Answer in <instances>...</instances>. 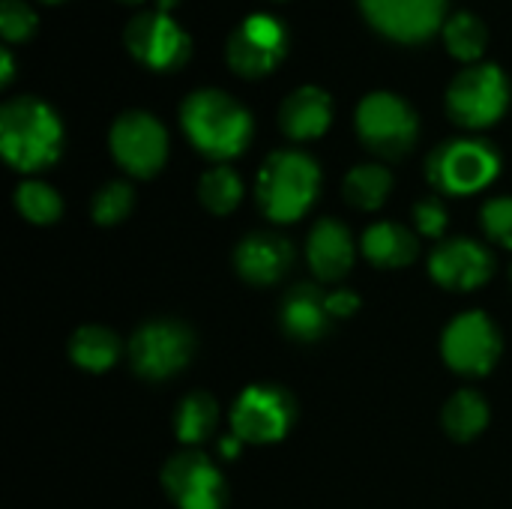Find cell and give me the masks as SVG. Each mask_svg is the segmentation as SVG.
<instances>
[{
  "instance_id": "cell-17",
  "label": "cell",
  "mask_w": 512,
  "mask_h": 509,
  "mask_svg": "<svg viewBox=\"0 0 512 509\" xmlns=\"http://www.w3.org/2000/svg\"><path fill=\"white\" fill-rule=\"evenodd\" d=\"M354 255L357 249L348 225L333 216H324L312 225L306 237V261L321 282H339L342 276H348V270L354 267Z\"/></svg>"
},
{
  "instance_id": "cell-32",
  "label": "cell",
  "mask_w": 512,
  "mask_h": 509,
  "mask_svg": "<svg viewBox=\"0 0 512 509\" xmlns=\"http://www.w3.org/2000/svg\"><path fill=\"white\" fill-rule=\"evenodd\" d=\"M327 309L333 318H351L360 309V297L351 288H336L333 294H327Z\"/></svg>"
},
{
  "instance_id": "cell-20",
  "label": "cell",
  "mask_w": 512,
  "mask_h": 509,
  "mask_svg": "<svg viewBox=\"0 0 512 509\" xmlns=\"http://www.w3.org/2000/svg\"><path fill=\"white\" fill-rule=\"evenodd\" d=\"M360 246H363V255L375 267H387V270L408 267L420 255L417 234L408 225H399V222H375V225H369L363 231Z\"/></svg>"
},
{
  "instance_id": "cell-31",
  "label": "cell",
  "mask_w": 512,
  "mask_h": 509,
  "mask_svg": "<svg viewBox=\"0 0 512 509\" xmlns=\"http://www.w3.org/2000/svg\"><path fill=\"white\" fill-rule=\"evenodd\" d=\"M447 222H450V216H447V207H444L441 198L429 195V198H420L414 204V228H417V234L438 240V237H444Z\"/></svg>"
},
{
  "instance_id": "cell-23",
  "label": "cell",
  "mask_w": 512,
  "mask_h": 509,
  "mask_svg": "<svg viewBox=\"0 0 512 509\" xmlns=\"http://www.w3.org/2000/svg\"><path fill=\"white\" fill-rule=\"evenodd\" d=\"M342 192H345V201H348L351 207L372 213V210L384 207V201L390 198V192H393V174H390L381 162L354 165V168L345 174Z\"/></svg>"
},
{
  "instance_id": "cell-9",
  "label": "cell",
  "mask_w": 512,
  "mask_h": 509,
  "mask_svg": "<svg viewBox=\"0 0 512 509\" xmlns=\"http://www.w3.org/2000/svg\"><path fill=\"white\" fill-rule=\"evenodd\" d=\"M114 162L132 177H153L168 159V132L150 111H123L108 132Z\"/></svg>"
},
{
  "instance_id": "cell-1",
  "label": "cell",
  "mask_w": 512,
  "mask_h": 509,
  "mask_svg": "<svg viewBox=\"0 0 512 509\" xmlns=\"http://www.w3.org/2000/svg\"><path fill=\"white\" fill-rule=\"evenodd\" d=\"M180 126L189 144L216 165L240 156L255 132L252 114L234 96L216 87L189 93L180 105Z\"/></svg>"
},
{
  "instance_id": "cell-11",
  "label": "cell",
  "mask_w": 512,
  "mask_h": 509,
  "mask_svg": "<svg viewBox=\"0 0 512 509\" xmlns=\"http://www.w3.org/2000/svg\"><path fill=\"white\" fill-rule=\"evenodd\" d=\"M123 42L129 54L153 72H174L192 54L189 33L171 18V12L162 9L132 15L123 30Z\"/></svg>"
},
{
  "instance_id": "cell-12",
  "label": "cell",
  "mask_w": 512,
  "mask_h": 509,
  "mask_svg": "<svg viewBox=\"0 0 512 509\" xmlns=\"http://www.w3.org/2000/svg\"><path fill=\"white\" fill-rule=\"evenodd\" d=\"M444 363L468 378L489 375L501 357V333L486 312L456 315L441 336Z\"/></svg>"
},
{
  "instance_id": "cell-21",
  "label": "cell",
  "mask_w": 512,
  "mask_h": 509,
  "mask_svg": "<svg viewBox=\"0 0 512 509\" xmlns=\"http://www.w3.org/2000/svg\"><path fill=\"white\" fill-rule=\"evenodd\" d=\"M69 357L84 372H108L120 357V339L102 324H84L69 339Z\"/></svg>"
},
{
  "instance_id": "cell-25",
  "label": "cell",
  "mask_w": 512,
  "mask_h": 509,
  "mask_svg": "<svg viewBox=\"0 0 512 509\" xmlns=\"http://www.w3.org/2000/svg\"><path fill=\"white\" fill-rule=\"evenodd\" d=\"M441 33H444L447 51H450L456 60L468 63V66H471V63H480V57H483V51H486V45H489V30H486V24H483L474 12H468V9L447 15Z\"/></svg>"
},
{
  "instance_id": "cell-14",
  "label": "cell",
  "mask_w": 512,
  "mask_h": 509,
  "mask_svg": "<svg viewBox=\"0 0 512 509\" xmlns=\"http://www.w3.org/2000/svg\"><path fill=\"white\" fill-rule=\"evenodd\" d=\"M366 21L387 39L420 45L447 21V0H357Z\"/></svg>"
},
{
  "instance_id": "cell-29",
  "label": "cell",
  "mask_w": 512,
  "mask_h": 509,
  "mask_svg": "<svg viewBox=\"0 0 512 509\" xmlns=\"http://www.w3.org/2000/svg\"><path fill=\"white\" fill-rule=\"evenodd\" d=\"M39 27L36 12L24 0H0V36L6 45L27 42Z\"/></svg>"
},
{
  "instance_id": "cell-7",
  "label": "cell",
  "mask_w": 512,
  "mask_h": 509,
  "mask_svg": "<svg viewBox=\"0 0 512 509\" xmlns=\"http://www.w3.org/2000/svg\"><path fill=\"white\" fill-rule=\"evenodd\" d=\"M195 351V336L186 324L171 318H156L141 324L129 339V363L135 375L147 381H165L186 369Z\"/></svg>"
},
{
  "instance_id": "cell-3",
  "label": "cell",
  "mask_w": 512,
  "mask_h": 509,
  "mask_svg": "<svg viewBox=\"0 0 512 509\" xmlns=\"http://www.w3.org/2000/svg\"><path fill=\"white\" fill-rule=\"evenodd\" d=\"M318 192H321V168L303 150L270 153L255 180V198L261 213L279 225L303 219L315 204Z\"/></svg>"
},
{
  "instance_id": "cell-26",
  "label": "cell",
  "mask_w": 512,
  "mask_h": 509,
  "mask_svg": "<svg viewBox=\"0 0 512 509\" xmlns=\"http://www.w3.org/2000/svg\"><path fill=\"white\" fill-rule=\"evenodd\" d=\"M198 198L210 213L228 216L243 201V180L231 165H213L198 180Z\"/></svg>"
},
{
  "instance_id": "cell-28",
  "label": "cell",
  "mask_w": 512,
  "mask_h": 509,
  "mask_svg": "<svg viewBox=\"0 0 512 509\" xmlns=\"http://www.w3.org/2000/svg\"><path fill=\"white\" fill-rule=\"evenodd\" d=\"M135 207V189L126 180H108L102 189H96L90 201V216L96 225H117L123 222Z\"/></svg>"
},
{
  "instance_id": "cell-27",
  "label": "cell",
  "mask_w": 512,
  "mask_h": 509,
  "mask_svg": "<svg viewBox=\"0 0 512 509\" xmlns=\"http://www.w3.org/2000/svg\"><path fill=\"white\" fill-rule=\"evenodd\" d=\"M15 210L33 225H54L63 213V201L45 180H21L15 186Z\"/></svg>"
},
{
  "instance_id": "cell-2",
  "label": "cell",
  "mask_w": 512,
  "mask_h": 509,
  "mask_svg": "<svg viewBox=\"0 0 512 509\" xmlns=\"http://www.w3.org/2000/svg\"><path fill=\"white\" fill-rule=\"evenodd\" d=\"M0 153L21 171L36 174L63 153V123L57 111L36 96H12L0 108Z\"/></svg>"
},
{
  "instance_id": "cell-35",
  "label": "cell",
  "mask_w": 512,
  "mask_h": 509,
  "mask_svg": "<svg viewBox=\"0 0 512 509\" xmlns=\"http://www.w3.org/2000/svg\"><path fill=\"white\" fill-rule=\"evenodd\" d=\"M174 3H177V0H159V9H162V12H171Z\"/></svg>"
},
{
  "instance_id": "cell-24",
  "label": "cell",
  "mask_w": 512,
  "mask_h": 509,
  "mask_svg": "<svg viewBox=\"0 0 512 509\" xmlns=\"http://www.w3.org/2000/svg\"><path fill=\"white\" fill-rule=\"evenodd\" d=\"M444 429L456 441H474L489 426V402L477 390H459L444 405Z\"/></svg>"
},
{
  "instance_id": "cell-8",
  "label": "cell",
  "mask_w": 512,
  "mask_h": 509,
  "mask_svg": "<svg viewBox=\"0 0 512 509\" xmlns=\"http://www.w3.org/2000/svg\"><path fill=\"white\" fill-rule=\"evenodd\" d=\"M294 399L279 384H252L231 405V432L243 444H276L294 426Z\"/></svg>"
},
{
  "instance_id": "cell-16",
  "label": "cell",
  "mask_w": 512,
  "mask_h": 509,
  "mask_svg": "<svg viewBox=\"0 0 512 509\" xmlns=\"http://www.w3.org/2000/svg\"><path fill=\"white\" fill-rule=\"evenodd\" d=\"M294 264V246L282 234L255 231L246 234L234 249L237 273L252 285H276Z\"/></svg>"
},
{
  "instance_id": "cell-30",
  "label": "cell",
  "mask_w": 512,
  "mask_h": 509,
  "mask_svg": "<svg viewBox=\"0 0 512 509\" xmlns=\"http://www.w3.org/2000/svg\"><path fill=\"white\" fill-rule=\"evenodd\" d=\"M480 225L489 240H495L504 249H512V195L489 198L480 210Z\"/></svg>"
},
{
  "instance_id": "cell-37",
  "label": "cell",
  "mask_w": 512,
  "mask_h": 509,
  "mask_svg": "<svg viewBox=\"0 0 512 509\" xmlns=\"http://www.w3.org/2000/svg\"><path fill=\"white\" fill-rule=\"evenodd\" d=\"M39 3H63V0H39Z\"/></svg>"
},
{
  "instance_id": "cell-5",
  "label": "cell",
  "mask_w": 512,
  "mask_h": 509,
  "mask_svg": "<svg viewBox=\"0 0 512 509\" xmlns=\"http://www.w3.org/2000/svg\"><path fill=\"white\" fill-rule=\"evenodd\" d=\"M354 126L360 141L381 159H402L420 135L417 111L396 93L375 90L360 99Z\"/></svg>"
},
{
  "instance_id": "cell-36",
  "label": "cell",
  "mask_w": 512,
  "mask_h": 509,
  "mask_svg": "<svg viewBox=\"0 0 512 509\" xmlns=\"http://www.w3.org/2000/svg\"><path fill=\"white\" fill-rule=\"evenodd\" d=\"M120 3H129V6H135V3H141V0H120Z\"/></svg>"
},
{
  "instance_id": "cell-34",
  "label": "cell",
  "mask_w": 512,
  "mask_h": 509,
  "mask_svg": "<svg viewBox=\"0 0 512 509\" xmlns=\"http://www.w3.org/2000/svg\"><path fill=\"white\" fill-rule=\"evenodd\" d=\"M12 75H15V60H12L9 45H3V51H0V84L9 87L12 84Z\"/></svg>"
},
{
  "instance_id": "cell-6",
  "label": "cell",
  "mask_w": 512,
  "mask_h": 509,
  "mask_svg": "<svg viewBox=\"0 0 512 509\" xmlns=\"http://www.w3.org/2000/svg\"><path fill=\"white\" fill-rule=\"evenodd\" d=\"M510 105V78L495 63L465 66L447 87V114L465 129H486Z\"/></svg>"
},
{
  "instance_id": "cell-33",
  "label": "cell",
  "mask_w": 512,
  "mask_h": 509,
  "mask_svg": "<svg viewBox=\"0 0 512 509\" xmlns=\"http://www.w3.org/2000/svg\"><path fill=\"white\" fill-rule=\"evenodd\" d=\"M216 447H219L222 459H237V456H240V450H243V441L231 432V435H222V438L216 441Z\"/></svg>"
},
{
  "instance_id": "cell-18",
  "label": "cell",
  "mask_w": 512,
  "mask_h": 509,
  "mask_svg": "<svg viewBox=\"0 0 512 509\" xmlns=\"http://www.w3.org/2000/svg\"><path fill=\"white\" fill-rule=\"evenodd\" d=\"M333 123V99L315 84H303L279 105V129L294 141H315Z\"/></svg>"
},
{
  "instance_id": "cell-15",
  "label": "cell",
  "mask_w": 512,
  "mask_h": 509,
  "mask_svg": "<svg viewBox=\"0 0 512 509\" xmlns=\"http://www.w3.org/2000/svg\"><path fill=\"white\" fill-rule=\"evenodd\" d=\"M495 273L492 252L471 237L441 240L429 255V276L447 291H474Z\"/></svg>"
},
{
  "instance_id": "cell-13",
  "label": "cell",
  "mask_w": 512,
  "mask_h": 509,
  "mask_svg": "<svg viewBox=\"0 0 512 509\" xmlns=\"http://www.w3.org/2000/svg\"><path fill=\"white\" fill-rule=\"evenodd\" d=\"M162 489L177 509H225L228 489L216 462L201 450H180L162 468Z\"/></svg>"
},
{
  "instance_id": "cell-22",
  "label": "cell",
  "mask_w": 512,
  "mask_h": 509,
  "mask_svg": "<svg viewBox=\"0 0 512 509\" xmlns=\"http://www.w3.org/2000/svg\"><path fill=\"white\" fill-rule=\"evenodd\" d=\"M219 429V402L210 393H189L177 405L174 414V432L183 447H198L210 441Z\"/></svg>"
},
{
  "instance_id": "cell-4",
  "label": "cell",
  "mask_w": 512,
  "mask_h": 509,
  "mask_svg": "<svg viewBox=\"0 0 512 509\" xmlns=\"http://www.w3.org/2000/svg\"><path fill=\"white\" fill-rule=\"evenodd\" d=\"M501 171V153L483 138L441 141L426 159L429 183L444 195L483 192Z\"/></svg>"
},
{
  "instance_id": "cell-19",
  "label": "cell",
  "mask_w": 512,
  "mask_h": 509,
  "mask_svg": "<svg viewBox=\"0 0 512 509\" xmlns=\"http://www.w3.org/2000/svg\"><path fill=\"white\" fill-rule=\"evenodd\" d=\"M330 309H327V294L318 285H294L279 306V324L285 330V336H291L294 342H318L327 336L330 330Z\"/></svg>"
},
{
  "instance_id": "cell-10",
  "label": "cell",
  "mask_w": 512,
  "mask_h": 509,
  "mask_svg": "<svg viewBox=\"0 0 512 509\" xmlns=\"http://www.w3.org/2000/svg\"><path fill=\"white\" fill-rule=\"evenodd\" d=\"M288 54V30L279 18L267 12L246 15L228 36L225 57L231 72L240 78H264L270 75L282 57Z\"/></svg>"
}]
</instances>
